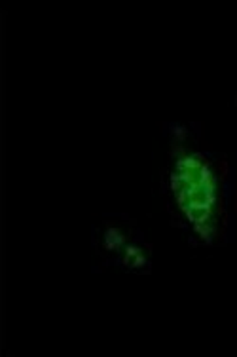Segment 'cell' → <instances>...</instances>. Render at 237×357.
Returning a JSON list of instances; mask_svg holds the SVG:
<instances>
[{
  "instance_id": "obj_1",
  "label": "cell",
  "mask_w": 237,
  "mask_h": 357,
  "mask_svg": "<svg viewBox=\"0 0 237 357\" xmlns=\"http://www.w3.org/2000/svg\"><path fill=\"white\" fill-rule=\"evenodd\" d=\"M171 190L178 209L204 240H211L217 217V177L201 156L183 154L171 172Z\"/></svg>"
}]
</instances>
